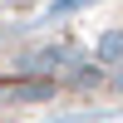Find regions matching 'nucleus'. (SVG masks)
<instances>
[{"mask_svg":"<svg viewBox=\"0 0 123 123\" xmlns=\"http://www.w3.org/2000/svg\"><path fill=\"white\" fill-rule=\"evenodd\" d=\"M98 54H104V59H123V35H108Z\"/></svg>","mask_w":123,"mask_h":123,"instance_id":"1","label":"nucleus"}]
</instances>
